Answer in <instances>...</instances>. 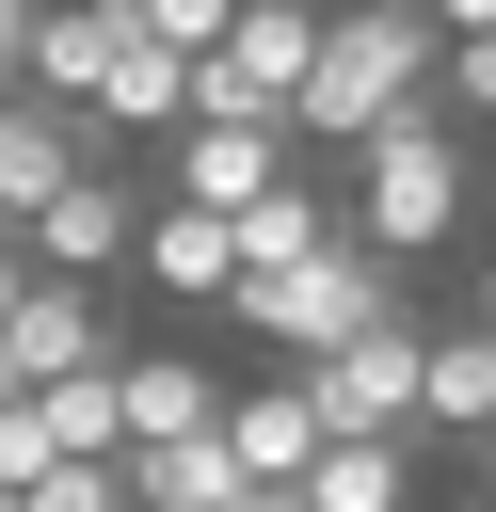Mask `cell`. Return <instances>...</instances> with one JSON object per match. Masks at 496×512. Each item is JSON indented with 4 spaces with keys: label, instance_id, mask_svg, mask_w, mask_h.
<instances>
[{
    "label": "cell",
    "instance_id": "28",
    "mask_svg": "<svg viewBox=\"0 0 496 512\" xmlns=\"http://www.w3.org/2000/svg\"><path fill=\"white\" fill-rule=\"evenodd\" d=\"M0 384H16V368H0Z\"/></svg>",
    "mask_w": 496,
    "mask_h": 512
},
{
    "label": "cell",
    "instance_id": "12",
    "mask_svg": "<svg viewBox=\"0 0 496 512\" xmlns=\"http://www.w3.org/2000/svg\"><path fill=\"white\" fill-rule=\"evenodd\" d=\"M224 448H240L256 480H304V464H320V400H304V368H272V384H224Z\"/></svg>",
    "mask_w": 496,
    "mask_h": 512
},
{
    "label": "cell",
    "instance_id": "14",
    "mask_svg": "<svg viewBox=\"0 0 496 512\" xmlns=\"http://www.w3.org/2000/svg\"><path fill=\"white\" fill-rule=\"evenodd\" d=\"M208 416H224V368H208V352H128V448L208 432Z\"/></svg>",
    "mask_w": 496,
    "mask_h": 512
},
{
    "label": "cell",
    "instance_id": "18",
    "mask_svg": "<svg viewBox=\"0 0 496 512\" xmlns=\"http://www.w3.org/2000/svg\"><path fill=\"white\" fill-rule=\"evenodd\" d=\"M144 480H128V448H64L48 480H32V512H128Z\"/></svg>",
    "mask_w": 496,
    "mask_h": 512
},
{
    "label": "cell",
    "instance_id": "4",
    "mask_svg": "<svg viewBox=\"0 0 496 512\" xmlns=\"http://www.w3.org/2000/svg\"><path fill=\"white\" fill-rule=\"evenodd\" d=\"M288 112H256V96H192V128H160V176L192 192V208H256L272 176H288Z\"/></svg>",
    "mask_w": 496,
    "mask_h": 512
},
{
    "label": "cell",
    "instance_id": "19",
    "mask_svg": "<svg viewBox=\"0 0 496 512\" xmlns=\"http://www.w3.org/2000/svg\"><path fill=\"white\" fill-rule=\"evenodd\" d=\"M48 464H64V432H48V400H32V384H0V480L32 496Z\"/></svg>",
    "mask_w": 496,
    "mask_h": 512
},
{
    "label": "cell",
    "instance_id": "25",
    "mask_svg": "<svg viewBox=\"0 0 496 512\" xmlns=\"http://www.w3.org/2000/svg\"><path fill=\"white\" fill-rule=\"evenodd\" d=\"M480 496H496V432H480Z\"/></svg>",
    "mask_w": 496,
    "mask_h": 512
},
{
    "label": "cell",
    "instance_id": "17",
    "mask_svg": "<svg viewBox=\"0 0 496 512\" xmlns=\"http://www.w3.org/2000/svg\"><path fill=\"white\" fill-rule=\"evenodd\" d=\"M416 432H496V320H464V336H432V400H416Z\"/></svg>",
    "mask_w": 496,
    "mask_h": 512
},
{
    "label": "cell",
    "instance_id": "8",
    "mask_svg": "<svg viewBox=\"0 0 496 512\" xmlns=\"http://www.w3.org/2000/svg\"><path fill=\"white\" fill-rule=\"evenodd\" d=\"M16 240H32L48 272H128V256H144V192H128V176H112V144H96V160H80Z\"/></svg>",
    "mask_w": 496,
    "mask_h": 512
},
{
    "label": "cell",
    "instance_id": "29",
    "mask_svg": "<svg viewBox=\"0 0 496 512\" xmlns=\"http://www.w3.org/2000/svg\"><path fill=\"white\" fill-rule=\"evenodd\" d=\"M480 512H496V496H480Z\"/></svg>",
    "mask_w": 496,
    "mask_h": 512
},
{
    "label": "cell",
    "instance_id": "2",
    "mask_svg": "<svg viewBox=\"0 0 496 512\" xmlns=\"http://www.w3.org/2000/svg\"><path fill=\"white\" fill-rule=\"evenodd\" d=\"M432 64H448V16H432V0H336L288 128H304V144H352V128H384L400 96H432Z\"/></svg>",
    "mask_w": 496,
    "mask_h": 512
},
{
    "label": "cell",
    "instance_id": "20",
    "mask_svg": "<svg viewBox=\"0 0 496 512\" xmlns=\"http://www.w3.org/2000/svg\"><path fill=\"white\" fill-rule=\"evenodd\" d=\"M432 96H448L464 128H496V32H448V64H432Z\"/></svg>",
    "mask_w": 496,
    "mask_h": 512
},
{
    "label": "cell",
    "instance_id": "1",
    "mask_svg": "<svg viewBox=\"0 0 496 512\" xmlns=\"http://www.w3.org/2000/svg\"><path fill=\"white\" fill-rule=\"evenodd\" d=\"M224 320H240L272 368H304V352H336V336L400 320V256H384L368 224H336V240H304V256H256V272L224 288Z\"/></svg>",
    "mask_w": 496,
    "mask_h": 512
},
{
    "label": "cell",
    "instance_id": "9",
    "mask_svg": "<svg viewBox=\"0 0 496 512\" xmlns=\"http://www.w3.org/2000/svg\"><path fill=\"white\" fill-rule=\"evenodd\" d=\"M320 16H336V0H240L192 96H256V112H288V96H304V64H320Z\"/></svg>",
    "mask_w": 496,
    "mask_h": 512
},
{
    "label": "cell",
    "instance_id": "11",
    "mask_svg": "<svg viewBox=\"0 0 496 512\" xmlns=\"http://www.w3.org/2000/svg\"><path fill=\"white\" fill-rule=\"evenodd\" d=\"M128 272H144L160 304H224V288H240V224H224V208H192V192H160Z\"/></svg>",
    "mask_w": 496,
    "mask_h": 512
},
{
    "label": "cell",
    "instance_id": "22",
    "mask_svg": "<svg viewBox=\"0 0 496 512\" xmlns=\"http://www.w3.org/2000/svg\"><path fill=\"white\" fill-rule=\"evenodd\" d=\"M16 288H32V240H16V224H0V320H16Z\"/></svg>",
    "mask_w": 496,
    "mask_h": 512
},
{
    "label": "cell",
    "instance_id": "27",
    "mask_svg": "<svg viewBox=\"0 0 496 512\" xmlns=\"http://www.w3.org/2000/svg\"><path fill=\"white\" fill-rule=\"evenodd\" d=\"M128 512H176V496H128Z\"/></svg>",
    "mask_w": 496,
    "mask_h": 512
},
{
    "label": "cell",
    "instance_id": "15",
    "mask_svg": "<svg viewBox=\"0 0 496 512\" xmlns=\"http://www.w3.org/2000/svg\"><path fill=\"white\" fill-rule=\"evenodd\" d=\"M128 480H144V496H176V512H224L256 464H240V448H224V416H208V432H160V448H128Z\"/></svg>",
    "mask_w": 496,
    "mask_h": 512
},
{
    "label": "cell",
    "instance_id": "23",
    "mask_svg": "<svg viewBox=\"0 0 496 512\" xmlns=\"http://www.w3.org/2000/svg\"><path fill=\"white\" fill-rule=\"evenodd\" d=\"M432 16H448V32H496V0H432Z\"/></svg>",
    "mask_w": 496,
    "mask_h": 512
},
{
    "label": "cell",
    "instance_id": "5",
    "mask_svg": "<svg viewBox=\"0 0 496 512\" xmlns=\"http://www.w3.org/2000/svg\"><path fill=\"white\" fill-rule=\"evenodd\" d=\"M304 400H320V432H416V400H432V336H416V320H368V336L304 352Z\"/></svg>",
    "mask_w": 496,
    "mask_h": 512
},
{
    "label": "cell",
    "instance_id": "26",
    "mask_svg": "<svg viewBox=\"0 0 496 512\" xmlns=\"http://www.w3.org/2000/svg\"><path fill=\"white\" fill-rule=\"evenodd\" d=\"M0 512H32V496H16V480H0Z\"/></svg>",
    "mask_w": 496,
    "mask_h": 512
},
{
    "label": "cell",
    "instance_id": "3",
    "mask_svg": "<svg viewBox=\"0 0 496 512\" xmlns=\"http://www.w3.org/2000/svg\"><path fill=\"white\" fill-rule=\"evenodd\" d=\"M352 224H368L400 272L464 240V112H448V96H400L384 128H352Z\"/></svg>",
    "mask_w": 496,
    "mask_h": 512
},
{
    "label": "cell",
    "instance_id": "6",
    "mask_svg": "<svg viewBox=\"0 0 496 512\" xmlns=\"http://www.w3.org/2000/svg\"><path fill=\"white\" fill-rule=\"evenodd\" d=\"M128 336H112V272H48L32 256V288H16V320H0V368L16 384H64V368H112Z\"/></svg>",
    "mask_w": 496,
    "mask_h": 512
},
{
    "label": "cell",
    "instance_id": "7",
    "mask_svg": "<svg viewBox=\"0 0 496 512\" xmlns=\"http://www.w3.org/2000/svg\"><path fill=\"white\" fill-rule=\"evenodd\" d=\"M192 80H208V48H176V32H112V64H96V144H160V128H192Z\"/></svg>",
    "mask_w": 496,
    "mask_h": 512
},
{
    "label": "cell",
    "instance_id": "13",
    "mask_svg": "<svg viewBox=\"0 0 496 512\" xmlns=\"http://www.w3.org/2000/svg\"><path fill=\"white\" fill-rule=\"evenodd\" d=\"M304 496L320 512H416V432H320Z\"/></svg>",
    "mask_w": 496,
    "mask_h": 512
},
{
    "label": "cell",
    "instance_id": "16",
    "mask_svg": "<svg viewBox=\"0 0 496 512\" xmlns=\"http://www.w3.org/2000/svg\"><path fill=\"white\" fill-rule=\"evenodd\" d=\"M112 32H128V0H48V16H32V80L96 112V64H112Z\"/></svg>",
    "mask_w": 496,
    "mask_h": 512
},
{
    "label": "cell",
    "instance_id": "10",
    "mask_svg": "<svg viewBox=\"0 0 496 512\" xmlns=\"http://www.w3.org/2000/svg\"><path fill=\"white\" fill-rule=\"evenodd\" d=\"M80 160H96V112L48 96V80H0V224H32Z\"/></svg>",
    "mask_w": 496,
    "mask_h": 512
},
{
    "label": "cell",
    "instance_id": "21",
    "mask_svg": "<svg viewBox=\"0 0 496 512\" xmlns=\"http://www.w3.org/2000/svg\"><path fill=\"white\" fill-rule=\"evenodd\" d=\"M128 16H144V32H176V48H224V16H240V0H128Z\"/></svg>",
    "mask_w": 496,
    "mask_h": 512
},
{
    "label": "cell",
    "instance_id": "24",
    "mask_svg": "<svg viewBox=\"0 0 496 512\" xmlns=\"http://www.w3.org/2000/svg\"><path fill=\"white\" fill-rule=\"evenodd\" d=\"M480 320H496V240H480Z\"/></svg>",
    "mask_w": 496,
    "mask_h": 512
}]
</instances>
